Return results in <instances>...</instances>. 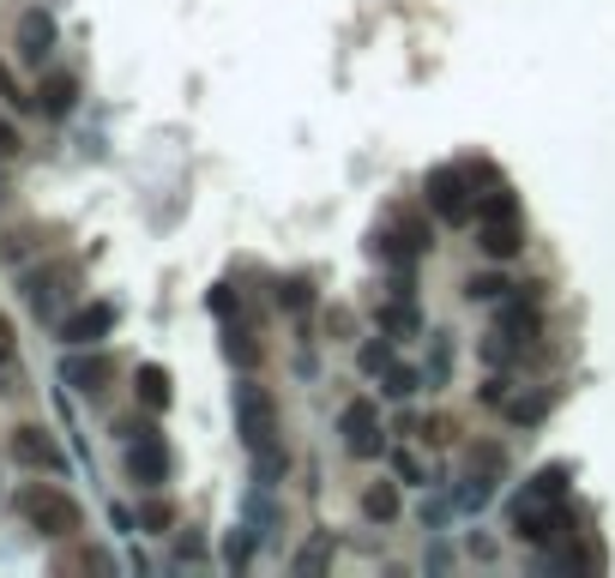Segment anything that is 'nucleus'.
<instances>
[{
	"label": "nucleus",
	"mask_w": 615,
	"mask_h": 578,
	"mask_svg": "<svg viewBox=\"0 0 615 578\" xmlns=\"http://www.w3.org/2000/svg\"><path fill=\"white\" fill-rule=\"evenodd\" d=\"M477 247L489 259H513L525 247V211H519V199L506 187H489L477 199Z\"/></svg>",
	"instance_id": "1"
},
{
	"label": "nucleus",
	"mask_w": 615,
	"mask_h": 578,
	"mask_svg": "<svg viewBox=\"0 0 615 578\" xmlns=\"http://www.w3.org/2000/svg\"><path fill=\"white\" fill-rule=\"evenodd\" d=\"M19 518L31 530H43V536H79V530H84L79 500H72L67 488H55V482H31V488H19Z\"/></svg>",
	"instance_id": "2"
},
{
	"label": "nucleus",
	"mask_w": 615,
	"mask_h": 578,
	"mask_svg": "<svg viewBox=\"0 0 615 578\" xmlns=\"http://www.w3.org/2000/svg\"><path fill=\"white\" fill-rule=\"evenodd\" d=\"M236 434L248 452H272L277 446V404L265 385H253V380L236 385Z\"/></svg>",
	"instance_id": "3"
},
{
	"label": "nucleus",
	"mask_w": 615,
	"mask_h": 578,
	"mask_svg": "<svg viewBox=\"0 0 615 578\" xmlns=\"http://www.w3.org/2000/svg\"><path fill=\"white\" fill-rule=\"evenodd\" d=\"M567 530V500H549V494L525 488L513 500V536L531 542V548H549L555 536Z\"/></svg>",
	"instance_id": "4"
},
{
	"label": "nucleus",
	"mask_w": 615,
	"mask_h": 578,
	"mask_svg": "<svg viewBox=\"0 0 615 578\" xmlns=\"http://www.w3.org/2000/svg\"><path fill=\"white\" fill-rule=\"evenodd\" d=\"M470 169H458V163H446V169H434L429 175V187H422V199H429V211L441 217V223H470L477 217V193H470Z\"/></svg>",
	"instance_id": "5"
},
{
	"label": "nucleus",
	"mask_w": 615,
	"mask_h": 578,
	"mask_svg": "<svg viewBox=\"0 0 615 578\" xmlns=\"http://www.w3.org/2000/svg\"><path fill=\"white\" fill-rule=\"evenodd\" d=\"M338 434H344V452L350 458H380L386 452V421L374 397H350L344 416H338Z\"/></svg>",
	"instance_id": "6"
},
{
	"label": "nucleus",
	"mask_w": 615,
	"mask_h": 578,
	"mask_svg": "<svg viewBox=\"0 0 615 578\" xmlns=\"http://www.w3.org/2000/svg\"><path fill=\"white\" fill-rule=\"evenodd\" d=\"M127 476L139 482V488H163L169 482V446H163V434L145 428V421L127 428Z\"/></svg>",
	"instance_id": "7"
},
{
	"label": "nucleus",
	"mask_w": 615,
	"mask_h": 578,
	"mask_svg": "<svg viewBox=\"0 0 615 578\" xmlns=\"http://www.w3.org/2000/svg\"><path fill=\"white\" fill-rule=\"evenodd\" d=\"M115 320H121L115 301H84V308H72L67 320H60V344L91 349V344H103V337L115 332Z\"/></svg>",
	"instance_id": "8"
},
{
	"label": "nucleus",
	"mask_w": 615,
	"mask_h": 578,
	"mask_svg": "<svg viewBox=\"0 0 615 578\" xmlns=\"http://www.w3.org/2000/svg\"><path fill=\"white\" fill-rule=\"evenodd\" d=\"M12 458H19L24 470H60L67 464V452L55 446L48 428H12Z\"/></svg>",
	"instance_id": "9"
},
{
	"label": "nucleus",
	"mask_w": 615,
	"mask_h": 578,
	"mask_svg": "<svg viewBox=\"0 0 615 578\" xmlns=\"http://www.w3.org/2000/svg\"><path fill=\"white\" fill-rule=\"evenodd\" d=\"M48 48H55V19H48L43 7H24L19 12V55L24 60H48Z\"/></svg>",
	"instance_id": "10"
},
{
	"label": "nucleus",
	"mask_w": 615,
	"mask_h": 578,
	"mask_svg": "<svg viewBox=\"0 0 615 578\" xmlns=\"http://www.w3.org/2000/svg\"><path fill=\"white\" fill-rule=\"evenodd\" d=\"M72 103H79V79H72V72H48L43 84H36V108H43V115H72Z\"/></svg>",
	"instance_id": "11"
},
{
	"label": "nucleus",
	"mask_w": 615,
	"mask_h": 578,
	"mask_svg": "<svg viewBox=\"0 0 615 578\" xmlns=\"http://www.w3.org/2000/svg\"><path fill=\"white\" fill-rule=\"evenodd\" d=\"M60 373H67V385H79V392H103L115 368H109V356H72Z\"/></svg>",
	"instance_id": "12"
},
{
	"label": "nucleus",
	"mask_w": 615,
	"mask_h": 578,
	"mask_svg": "<svg viewBox=\"0 0 615 578\" xmlns=\"http://www.w3.org/2000/svg\"><path fill=\"white\" fill-rule=\"evenodd\" d=\"M398 482H368V488H362V518H374V524H392L398 518Z\"/></svg>",
	"instance_id": "13"
},
{
	"label": "nucleus",
	"mask_w": 615,
	"mask_h": 578,
	"mask_svg": "<svg viewBox=\"0 0 615 578\" xmlns=\"http://www.w3.org/2000/svg\"><path fill=\"white\" fill-rule=\"evenodd\" d=\"M374 313H380V332L386 337H410L422 325V313L410 308V289H398V301H386V308H374Z\"/></svg>",
	"instance_id": "14"
},
{
	"label": "nucleus",
	"mask_w": 615,
	"mask_h": 578,
	"mask_svg": "<svg viewBox=\"0 0 615 578\" xmlns=\"http://www.w3.org/2000/svg\"><path fill=\"white\" fill-rule=\"evenodd\" d=\"M133 392H139L145 409H169V397H175V392H169V373L157 368V361H145V368L133 373Z\"/></svg>",
	"instance_id": "15"
},
{
	"label": "nucleus",
	"mask_w": 615,
	"mask_h": 578,
	"mask_svg": "<svg viewBox=\"0 0 615 578\" xmlns=\"http://www.w3.org/2000/svg\"><path fill=\"white\" fill-rule=\"evenodd\" d=\"M277 308H284V313H308L314 308V284H308V277H277Z\"/></svg>",
	"instance_id": "16"
},
{
	"label": "nucleus",
	"mask_w": 615,
	"mask_h": 578,
	"mask_svg": "<svg viewBox=\"0 0 615 578\" xmlns=\"http://www.w3.org/2000/svg\"><path fill=\"white\" fill-rule=\"evenodd\" d=\"M224 349H229V361H241V368H260V344H253V332H248V325H229Z\"/></svg>",
	"instance_id": "17"
},
{
	"label": "nucleus",
	"mask_w": 615,
	"mask_h": 578,
	"mask_svg": "<svg viewBox=\"0 0 615 578\" xmlns=\"http://www.w3.org/2000/svg\"><path fill=\"white\" fill-rule=\"evenodd\" d=\"M362 373H386V368H392V344H386V332L380 337H374V344H362Z\"/></svg>",
	"instance_id": "18"
},
{
	"label": "nucleus",
	"mask_w": 615,
	"mask_h": 578,
	"mask_svg": "<svg viewBox=\"0 0 615 578\" xmlns=\"http://www.w3.org/2000/svg\"><path fill=\"white\" fill-rule=\"evenodd\" d=\"M380 380H386V392H392V397H410V392H417V368H405V361H392Z\"/></svg>",
	"instance_id": "19"
},
{
	"label": "nucleus",
	"mask_w": 615,
	"mask_h": 578,
	"mask_svg": "<svg viewBox=\"0 0 615 578\" xmlns=\"http://www.w3.org/2000/svg\"><path fill=\"white\" fill-rule=\"evenodd\" d=\"M326 560H332V542H326V536H314V542H308V548H301V554H296V573H320V566H326Z\"/></svg>",
	"instance_id": "20"
},
{
	"label": "nucleus",
	"mask_w": 615,
	"mask_h": 578,
	"mask_svg": "<svg viewBox=\"0 0 615 578\" xmlns=\"http://www.w3.org/2000/svg\"><path fill=\"white\" fill-rule=\"evenodd\" d=\"M139 524L145 530H169V524H175V506H169V500H145L139 506Z\"/></svg>",
	"instance_id": "21"
},
{
	"label": "nucleus",
	"mask_w": 615,
	"mask_h": 578,
	"mask_svg": "<svg viewBox=\"0 0 615 578\" xmlns=\"http://www.w3.org/2000/svg\"><path fill=\"white\" fill-rule=\"evenodd\" d=\"M506 289H513V284H501V277H470L465 296H470V301H501Z\"/></svg>",
	"instance_id": "22"
},
{
	"label": "nucleus",
	"mask_w": 615,
	"mask_h": 578,
	"mask_svg": "<svg viewBox=\"0 0 615 578\" xmlns=\"http://www.w3.org/2000/svg\"><path fill=\"white\" fill-rule=\"evenodd\" d=\"M489 464H501V452H494V446L482 452V470H489ZM458 500H465V506H482V500H489V482H477V476H470V488L458 494Z\"/></svg>",
	"instance_id": "23"
},
{
	"label": "nucleus",
	"mask_w": 615,
	"mask_h": 578,
	"mask_svg": "<svg viewBox=\"0 0 615 578\" xmlns=\"http://www.w3.org/2000/svg\"><path fill=\"white\" fill-rule=\"evenodd\" d=\"M543 409H549V397H513V404H506V421H537Z\"/></svg>",
	"instance_id": "24"
},
{
	"label": "nucleus",
	"mask_w": 615,
	"mask_h": 578,
	"mask_svg": "<svg viewBox=\"0 0 615 578\" xmlns=\"http://www.w3.org/2000/svg\"><path fill=\"white\" fill-rule=\"evenodd\" d=\"M422 440L446 446V440H453V421H446V416H434V421H429V428H422Z\"/></svg>",
	"instance_id": "25"
},
{
	"label": "nucleus",
	"mask_w": 615,
	"mask_h": 578,
	"mask_svg": "<svg viewBox=\"0 0 615 578\" xmlns=\"http://www.w3.org/2000/svg\"><path fill=\"white\" fill-rule=\"evenodd\" d=\"M392 470H398V476H405V482H422V464H417V458H410V452H398V458H392Z\"/></svg>",
	"instance_id": "26"
},
{
	"label": "nucleus",
	"mask_w": 615,
	"mask_h": 578,
	"mask_svg": "<svg viewBox=\"0 0 615 578\" xmlns=\"http://www.w3.org/2000/svg\"><path fill=\"white\" fill-rule=\"evenodd\" d=\"M0 157H19V127L12 120H0Z\"/></svg>",
	"instance_id": "27"
},
{
	"label": "nucleus",
	"mask_w": 615,
	"mask_h": 578,
	"mask_svg": "<svg viewBox=\"0 0 615 578\" xmlns=\"http://www.w3.org/2000/svg\"><path fill=\"white\" fill-rule=\"evenodd\" d=\"M229 566H248V536H229Z\"/></svg>",
	"instance_id": "28"
},
{
	"label": "nucleus",
	"mask_w": 615,
	"mask_h": 578,
	"mask_svg": "<svg viewBox=\"0 0 615 578\" xmlns=\"http://www.w3.org/2000/svg\"><path fill=\"white\" fill-rule=\"evenodd\" d=\"M7 356H12V320L0 313V361H7Z\"/></svg>",
	"instance_id": "29"
},
{
	"label": "nucleus",
	"mask_w": 615,
	"mask_h": 578,
	"mask_svg": "<svg viewBox=\"0 0 615 578\" xmlns=\"http://www.w3.org/2000/svg\"><path fill=\"white\" fill-rule=\"evenodd\" d=\"M0 96H12V103H19V84H12V72L0 67Z\"/></svg>",
	"instance_id": "30"
}]
</instances>
